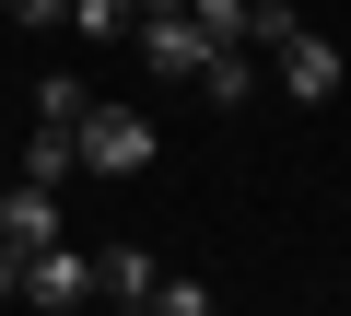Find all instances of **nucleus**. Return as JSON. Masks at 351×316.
Segmentation results:
<instances>
[{
  "label": "nucleus",
  "mask_w": 351,
  "mask_h": 316,
  "mask_svg": "<svg viewBox=\"0 0 351 316\" xmlns=\"http://www.w3.org/2000/svg\"><path fill=\"white\" fill-rule=\"evenodd\" d=\"M0 24H24V36H47V24H71V0H0Z\"/></svg>",
  "instance_id": "obj_12"
},
{
  "label": "nucleus",
  "mask_w": 351,
  "mask_h": 316,
  "mask_svg": "<svg viewBox=\"0 0 351 316\" xmlns=\"http://www.w3.org/2000/svg\"><path fill=\"white\" fill-rule=\"evenodd\" d=\"M71 152H82V176H152V152H164V129L141 117V106H82L71 117Z\"/></svg>",
  "instance_id": "obj_1"
},
{
  "label": "nucleus",
  "mask_w": 351,
  "mask_h": 316,
  "mask_svg": "<svg viewBox=\"0 0 351 316\" xmlns=\"http://www.w3.org/2000/svg\"><path fill=\"white\" fill-rule=\"evenodd\" d=\"M24 176H47V188H59V176H82V152H71V129H59V117H36V129H24Z\"/></svg>",
  "instance_id": "obj_7"
},
{
  "label": "nucleus",
  "mask_w": 351,
  "mask_h": 316,
  "mask_svg": "<svg viewBox=\"0 0 351 316\" xmlns=\"http://www.w3.org/2000/svg\"><path fill=\"white\" fill-rule=\"evenodd\" d=\"M24 304H94V258L59 234V246H36L24 258Z\"/></svg>",
  "instance_id": "obj_3"
},
{
  "label": "nucleus",
  "mask_w": 351,
  "mask_h": 316,
  "mask_svg": "<svg viewBox=\"0 0 351 316\" xmlns=\"http://www.w3.org/2000/svg\"><path fill=\"white\" fill-rule=\"evenodd\" d=\"M258 94V47H211V71H199V106H246Z\"/></svg>",
  "instance_id": "obj_6"
},
{
  "label": "nucleus",
  "mask_w": 351,
  "mask_h": 316,
  "mask_svg": "<svg viewBox=\"0 0 351 316\" xmlns=\"http://www.w3.org/2000/svg\"><path fill=\"white\" fill-rule=\"evenodd\" d=\"M188 12H199L211 36H234V47H246V24H258V0H188Z\"/></svg>",
  "instance_id": "obj_10"
},
{
  "label": "nucleus",
  "mask_w": 351,
  "mask_h": 316,
  "mask_svg": "<svg viewBox=\"0 0 351 316\" xmlns=\"http://www.w3.org/2000/svg\"><path fill=\"white\" fill-rule=\"evenodd\" d=\"M0 304H24V246L0 234Z\"/></svg>",
  "instance_id": "obj_13"
},
{
  "label": "nucleus",
  "mask_w": 351,
  "mask_h": 316,
  "mask_svg": "<svg viewBox=\"0 0 351 316\" xmlns=\"http://www.w3.org/2000/svg\"><path fill=\"white\" fill-rule=\"evenodd\" d=\"M0 234H12L24 258H36V246H59V188H47V176H24V188H0Z\"/></svg>",
  "instance_id": "obj_4"
},
{
  "label": "nucleus",
  "mask_w": 351,
  "mask_h": 316,
  "mask_svg": "<svg viewBox=\"0 0 351 316\" xmlns=\"http://www.w3.org/2000/svg\"><path fill=\"white\" fill-rule=\"evenodd\" d=\"M129 24H141V0H71V36L82 47H117Z\"/></svg>",
  "instance_id": "obj_8"
},
{
  "label": "nucleus",
  "mask_w": 351,
  "mask_h": 316,
  "mask_svg": "<svg viewBox=\"0 0 351 316\" xmlns=\"http://www.w3.org/2000/svg\"><path fill=\"white\" fill-rule=\"evenodd\" d=\"M141 12H188V0H141Z\"/></svg>",
  "instance_id": "obj_14"
},
{
  "label": "nucleus",
  "mask_w": 351,
  "mask_h": 316,
  "mask_svg": "<svg viewBox=\"0 0 351 316\" xmlns=\"http://www.w3.org/2000/svg\"><path fill=\"white\" fill-rule=\"evenodd\" d=\"M152 316H211V281H152Z\"/></svg>",
  "instance_id": "obj_11"
},
{
  "label": "nucleus",
  "mask_w": 351,
  "mask_h": 316,
  "mask_svg": "<svg viewBox=\"0 0 351 316\" xmlns=\"http://www.w3.org/2000/svg\"><path fill=\"white\" fill-rule=\"evenodd\" d=\"M129 47H141V71H152V82H199V71H211V47H234V36H211L199 12H141V24H129Z\"/></svg>",
  "instance_id": "obj_2"
},
{
  "label": "nucleus",
  "mask_w": 351,
  "mask_h": 316,
  "mask_svg": "<svg viewBox=\"0 0 351 316\" xmlns=\"http://www.w3.org/2000/svg\"><path fill=\"white\" fill-rule=\"evenodd\" d=\"M82 106H94V94H82V71H47V82H36V117H59V129H71Z\"/></svg>",
  "instance_id": "obj_9"
},
{
  "label": "nucleus",
  "mask_w": 351,
  "mask_h": 316,
  "mask_svg": "<svg viewBox=\"0 0 351 316\" xmlns=\"http://www.w3.org/2000/svg\"><path fill=\"white\" fill-rule=\"evenodd\" d=\"M152 281H164V269H152L141 246H94V293H106V304H152Z\"/></svg>",
  "instance_id": "obj_5"
}]
</instances>
